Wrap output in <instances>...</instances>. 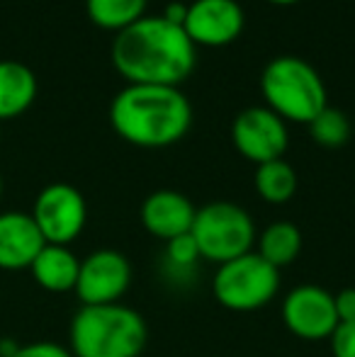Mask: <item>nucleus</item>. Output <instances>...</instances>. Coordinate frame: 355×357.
Returning <instances> with one entry per match:
<instances>
[{
  "label": "nucleus",
  "mask_w": 355,
  "mask_h": 357,
  "mask_svg": "<svg viewBox=\"0 0 355 357\" xmlns=\"http://www.w3.org/2000/svg\"><path fill=\"white\" fill-rule=\"evenodd\" d=\"M261 93L266 107L285 122L309 124L328 107L326 85L312 63L299 56H278L261 73Z\"/></svg>",
  "instance_id": "nucleus-4"
},
{
  "label": "nucleus",
  "mask_w": 355,
  "mask_h": 357,
  "mask_svg": "<svg viewBox=\"0 0 355 357\" xmlns=\"http://www.w3.org/2000/svg\"><path fill=\"white\" fill-rule=\"evenodd\" d=\"M13 357H73V355L66 345L52 343V340H39V343L20 345V350Z\"/></svg>",
  "instance_id": "nucleus-22"
},
{
  "label": "nucleus",
  "mask_w": 355,
  "mask_h": 357,
  "mask_svg": "<svg viewBox=\"0 0 355 357\" xmlns=\"http://www.w3.org/2000/svg\"><path fill=\"white\" fill-rule=\"evenodd\" d=\"M190 234L197 243L202 260L214 265L251 253L258 238L253 216L241 204L227 202V199H217L199 207Z\"/></svg>",
  "instance_id": "nucleus-5"
},
{
  "label": "nucleus",
  "mask_w": 355,
  "mask_h": 357,
  "mask_svg": "<svg viewBox=\"0 0 355 357\" xmlns=\"http://www.w3.org/2000/svg\"><path fill=\"white\" fill-rule=\"evenodd\" d=\"M195 44L163 15H144L112 42V66L129 85L178 88L197 63Z\"/></svg>",
  "instance_id": "nucleus-1"
},
{
  "label": "nucleus",
  "mask_w": 355,
  "mask_h": 357,
  "mask_svg": "<svg viewBox=\"0 0 355 357\" xmlns=\"http://www.w3.org/2000/svg\"><path fill=\"white\" fill-rule=\"evenodd\" d=\"M197 207L178 190H156L142 202V226L158 241H173L192 229Z\"/></svg>",
  "instance_id": "nucleus-12"
},
{
  "label": "nucleus",
  "mask_w": 355,
  "mask_h": 357,
  "mask_svg": "<svg viewBox=\"0 0 355 357\" xmlns=\"http://www.w3.org/2000/svg\"><path fill=\"white\" fill-rule=\"evenodd\" d=\"M266 3H270V5H280V8H287V5H294V3H299V0H266Z\"/></svg>",
  "instance_id": "nucleus-26"
},
{
  "label": "nucleus",
  "mask_w": 355,
  "mask_h": 357,
  "mask_svg": "<svg viewBox=\"0 0 355 357\" xmlns=\"http://www.w3.org/2000/svg\"><path fill=\"white\" fill-rule=\"evenodd\" d=\"M280 270L266 263L256 250L217 265L212 275V296L219 306L236 314H251L278 296Z\"/></svg>",
  "instance_id": "nucleus-6"
},
{
  "label": "nucleus",
  "mask_w": 355,
  "mask_h": 357,
  "mask_svg": "<svg viewBox=\"0 0 355 357\" xmlns=\"http://www.w3.org/2000/svg\"><path fill=\"white\" fill-rule=\"evenodd\" d=\"M307 127L314 142L324 146V149H338L351 139V122L336 107H324Z\"/></svg>",
  "instance_id": "nucleus-19"
},
{
  "label": "nucleus",
  "mask_w": 355,
  "mask_h": 357,
  "mask_svg": "<svg viewBox=\"0 0 355 357\" xmlns=\"http://www.w3.org/2000/svg\"><path fill=\"white\" fill-rule=\"evenodd\" d=\"M149 0H86L90 22L107 32H122L146 15Z\"/></svg>",
  "instance_id": "nucleus-18"
},
{
  "label": "nucleus",
  "mask_w": 355,
  "mask_h": 357,
  "mask_svg": "<svg viewBox=\"0 0 355 357\" xmlns=\"http://www.w3.org/2000/svg\"><path fill=\"white\" fill-rule=\"evenodd\" d=\"M328 343H331L333 357H355V321L353 324H338Z\"/></svg>",
  "instance_id": "nucleus-21"
},
{
  "label": "nucleus",
  "mask_w": 355,
  "mask_h": 357,
  "mask_svg": "<svg viewBox=\"0 0 355 357\" xmlns=\"http://www.w3.org/2000/svg\"><path fill=\"white\" fill-rule=\"evenodd\" d=\"M282 324L294 338L309 340H328L338 328L336 304L333 294L319 284H299L289 289L282 299Z\"/></svg>",
  "instance_id": "nucleus-10"
},
{
  "label": "nucleus",
  "mask_w": 355,
  "mask_h": 357,
  "mask_svg": "<svg viewBox=\"0 0 355 357\" xmlns=\"http://www.w3.org/2000/svg\"><path fill=\"white\" fill-rule=\"evenodd\" d=\"M333 304H336L338 324H353L355 321V287H346L338 294H333Z\"/></svg>",
  "instance_id": "nucleus-23"
},
{
  "label": "nucleus",
  "mask_w": 355,
  "mask_h": 357,
  "mask_svg": "<svg viewBox=\"0 0 355 357\" xmlns=\"http://www.w3.org/2000/svg\"><path fill=\"white\" fill-rule=\"evenodd\" d=\"M246 24L239 0H192L188 5L183 29L195 47H227L236 42Z\"/></svg>",
  "instance_id": "nucleus-11"
},
{
  "label": "nucleus",
  "mask_w": 355,
  "mask_h": 357,
  "mask_svg": "<svg viewBox=\"0 0 355 357\" xmlns=\"http://www.w3.org/2000/svg\"><path fill=\"white\" fill-rule=\"evenodd\" d=\"M149 343V326L127 304L81 306L68 328L73 357H142Z\"/></svg>",
  "instance_id": "nucleus-3"
},
{
  "label": "nucleus",
  "mask_w": 355,
  "mask_h": 357,
  "mask_svg": "<svg viewBox=\"0 0 355 357\" xmlns=\"http://www.w3.org/2000/svg\"><path fill=\"white\" fill-rule=\"evenodd\" d=\"M232 144L239 155L256 165L278 160L289 146L287 122L280 119L266 105H253L234 117Z\"/></svg>",
  "instance_id": "nucleus-9"
},
{
  "label": "nucleus",
  "mask_w": 355,
  "mask_h": 357,
  "mask_svg": "<svg viewBox=\"0 0 355 357\" xmlns=\"http://www.w3.org/2000/svg\"><path fill=\"white\" fill-rule=\"evenodd\" d=\"M161 15L168 20V22L180 24V27H183L185 15H188V5H183V3H168V5H166V10H163Z\"/></svg>",
  "instance_id": "nucleus-24"
},
{
  "label": "nucleus",
  "mask_w": 355,
  "mask_h": 357,
  "mask_svg": "<svg viewBox=\"0 0 355 357\" xmlns=\"http://www.w3.org/2000/svg\"><path fill=\"white\" fill-rule=\"evenodd\" d=\"M297 173L285 158L268 160V163L256 165V175H253V188H256L258 197L268 204H287L297 192Z\"/></svg>",
  "instance_id": "nucleus-17"
},
{
  "label": "nucleus",
  "mask_w": 355,
  "mask_h": 357,
  "mask_svg": "<svg viewBox=\"0 0 355 357\" xmlns=\"http://www.w3.org/2000/svg\"><path fill=\"white\" fill-rule=\"evenodd\" d=\"M199 260L202 255H199L192 234H183L166 243V273L176 278H188V275H195Z\"/></svg>",
  "instance_id": "nucleus-20"
},
{
  "label": "nucleus",
  "mask_w": 355,
  "mask_h": 357,
  "mask_svg": "<svg viewBox=\"0 0 355 357\" xmlns=\"http://www.w3.org/2000/svg\"><path fill=\"white\" fill-rule=\"evenodd\" d=\"M32 219L47 243L71 245L88 224V204L81 190L68 183H52L37 195Z\"/></svg>",
  "instance_id": "nucleus-7"
},
{
  "label": "nucleus",
  "mask_w": 355,
  "mask_h": 357,
  "mask_svg": "<svg viewBox=\"0 0 355 357\" xmlns=\"http://www.w3.org/2000/svg\"><path fill=\"white\" fill-rule=\"evenodd\" d=\"M0 197H3V175H0Z\"/></svg>",
  "instance_id": "nucleus-27"
},
{
  "label": "nucleus",
  "mask_w": 355,
  "mask_h": 357,
  "mask_svg": "<svg viewBox=\"0 0 355 357\" xmlns=\"http://www.w3.org/2000/svg\"><path fill=\"white\" fill-rule=\"evenodd\" d=\"M20 350V343L15 338H0V357H13Z\"/></svg>",
  "instance_id": "nucleus-25"
},
{
  "label": "nucleus",
  "mask_w": 355,
  "mask_h": 357,
  "mask_svg": "<svg viewBox=\"0 0 355 357\" xmlns=\"http://www.w3.org/2000/svg\"><path fill=\"white\" fill-rule=\"evenodd\" d=\"M109 124L122 142L166 149L190 132L192 105L171 85H127L109 105Z\"/></svg>",
  "instance_id": "nucleus-2"
},
{
  "label": "nucleus",
  "mask_w": 355,
  "mask_h": 357,
  "mask_svg": "<svg viewBox=\"0 0 355 357\" xmlns=\"http://www.w3.org/2000/svg\"><path fill=\"white\" fill-rule=\"evenodd\" d=\"M44 243L32 214L0 212V270H29Z\"/></svg>",
  "instance_id": "nucleus-13"
},
{
  "label": "nucleus",
  "mask_w": 355,
  "mask_h": 357,
  "mask_svg": "<svg viewBox=\"0 0 355 357\" xmlns=\"http://www.w3.org/2000/svg\"><path fill=\"white\" fill-rule=\"evenodd\" d=\"M39 93L37 75L20 61H0V122L24 114Z\"/></svg>",
  "instance_id": "nucleus-15"
},
{
  "label": "nucleus",
  "mask_w": 355,
  "mask_h": 357,
  "mask_svg": "<svg viewBox=\"0 0 355 357\" xmlns=\"http://www.w3.org/2000/svg\"><path fill=\"white\" fill-rule=\"evenodd\" d=\"M134 270L124 253L114 248H100L81 260L76 280V296L81 306L119 304L132 287Z\"/></svg>",
  "instance_id": "nucleus-8"
},
{
  "label": "nucleus",
  "mask_w": 355,
  "mask_h": 357,
  "mask_svg": "<svg viewBox=\"0 0 355 357\" xmlns=\"http://www.w3.org/2000/svg\"><path fill=\"white\" fill-rule=\"evenodd\" d=\"M256 253L275 270L287 268L302 253V231L292 221H273L256 238Z\"/></svg>",
  "instance_id": "nucleus-16"
},
{
  "label": "nucleus",
  "mask_w": 355,
  "mask_h": 357,
  "mask_svg": "<svg viewBox=\"0 0 355 357\" xmlns=\"http://www.w3.org/2000/svg\"><path fill=\"white\" fill-rule=\"evenodd\" d=\"M78 270H81V260L68 245H54L44 243V248L37 253L34 263L29 265L34 282L42 289L54 291V294H63V291L76 289Z\"/></svg>",
  "instance_id": "nucleus-14"
}]
</instances>
